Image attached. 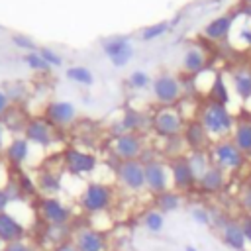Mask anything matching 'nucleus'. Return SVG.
<instances>
[{"instance_id": "obj_29", "label": "nucleus", "mask_w": 251, "mask_h": 251, "mask_svg": "<svg viewBox=\"0 0 251 251\" xmlns=\"http://www.w3.org/2000/svg\"><path fill=\"white\" fill-rule=\"evenodd\" d=\"M18 198H24V196H22L20 188L16 186V182H12L8 186H2L0 188V212H8V206Z\"/></svg>"}, {"instance_id": "obj_2", "label": "nucleus", "mask_w": 251, "mask_h": 251, "mask_svg": "<svg viewBox=\"0 0 251 251\" xmlns=\"http://www.w3.org/2000/svg\"><path fill=\"white\" fill-rule=\"evenodd\" d=\"M112 200H114V192L108 184L88 182L78 198V204L86 214H100L112 206Z\"/></svg>"}, {"instance_id": "obj_9", "label": "nucleus", "mask_w": 251, "mask_h": 251, "mask_svg": "<svg viewBox=\"0 0 251 251\" xmlns=\"http://www.w3.org/2000/svg\"><path fill=\"white\" fill-rule=\"evenodd\" d=\"M112 151L120 161H133V159L141 157L143 141L137 133H120L114 139Z\"/></svg>"}, {"instance_id": "obj_32", "label": "nucleus", "mask_w": 251, "mask_h": 251, "mask_svg": "<svg viewBox=\"0 0 251 251\" xmlns=\"http://www.w3.org/2000/svg\"><path fill=\"white\" fill-rule=\"evenodd\" d=\"M67 76H69L71 80L78 82V84H92V82H94V76H92V73H90L86 67H80V65L67 69Z\"/></svg>"}, {"instance_id": "obj_36", "label": "nucleus", "mask_w": 251, "mask_h": 251, "mask_svg": "<svg viewBox=\"0 0 251 251\" xmlns=\"http://www.w3.org/2000/svg\"><path fill=\"white\" fill-rule=\"evenodd\" d=\"M167 27H169V24H167V22L153 24V25H149V27H145V29L141 31V37H143V39H155V37H159L161 33H165V31H167Z\"/></svg>"}, {"instance_id": "obj_41", "label": "nucleus", "mask_w": 251, "mask_h": 251, "mask_svg": "<svg viewBox=\"0 0 251 251\" xmlns=\"http://www.w3.org/2000/svg\"><path fill=\"white\" fill-rule=\"evenodd\" d=\"M239 204L245 210V214H251V184H247L239 196Z\"/></svg>"}, {"instance_id": "obj_15", "label": "nucleus", "mask_w": 251, "mask_h": 251, "mask_svg": "<svg viewBox=\"0 0 251 251\" xmlns=\"http://www.w3.org/2000/svg\"><path fill=\"white\" fill-rule=\"evenodd\" d=\"M102 49L110 57L114 67H124L133 55V49H131V45H129V41L126 37H114V39L106 41L102 45Z\"/></svg>"}, {"instance_id": "obj_17", "label": "nucleus", "mask_w": 251, "mask_h": 251, "mask_svg": "<svg viewBox=\"0 0 251 251\" xmlns=\"http://www.w3.org/2000/svg\"><path fill=\"white\" fill-rule=\"evenodd\" d=\"M45 118L51 126L65 127L76 118V110L71 102H51L45 110Z\"/></svg>"}, {"instance_id": "obj_10", "label": "nucleus", "mask_w": 251, "mask_h": 251, "mask_svg": "<svg viewBox=\"0 0 251 251\" xmlns=\"http://www.w3.org/2000/svg\"><path fill=\"white\" fill-rule=\"evenodd\" d=\"M63 161H65V169L71 175H88L96 169V157L80 149H67Z\"/></svg>"}, {"instance_id": "obj_40", "label": "nucleus", "mask_w": 251, "mask_h": 251, "mask_svg": "<svg viewBox=\"0 0 251 251\" xmlns=\"http://www.w3.org/2000/svg\"><path fill=\"white\" fill-rule=\"evenodd\" d=\"M4 251H33V245L27 243L25 239H20V241H14V243H6Z\"/></svg>"}, {"instance_id": "obj_1", "label": "nucleus", "mask_w": 251, "mask_h": 251, "mask_svg": "<svg viewBox=\"0 0 251 251\" xmlns=\"http://www.w3.org/2000/svg\"><path fill=\"white\" fill-rule=\"evenodd\" d=\"M200 124L204 126L208 135H216V137H224L235 127L233 118L227 112V108L224 104H218V102H212V100L202 108Z\"/></svg>"}, {"instance_id": "obj_45", "label": "nucleus", "mask_w": 251, "mask_h": 251, "mask_svg": "<svg viewBox=\"0 0 251 251\" xmlns=\"http://www.w3.org/2000/svg\"><path fill=\"white\" fill-rule=\"evenodd\" d=\"M14 41H16L20 47H27V49H33V43H31L27 37H20V35H14Z\"/></svg>"}, {"instance_id": "obj_21", "label": "nucleus", "mask_w": 251, "mask_h": 251, "mask_svg": "<svg viewBox=\"0 0 251 251\" xmlns=\"http://www.w3.org/2000/svg\"><path fill=\"white\" fill-rule=\"evenodd\" d=\"M233 14H224V16H218L216 20H212L206 27H204V35L208 39H222L227 35L231 24H233Z\"/></svg>"}, {"instance_id": "obj_37", "label": "nucleus", "mask_w": 251, "mask_h": 251, "mask_svg": "<svg viewBox=\"0 0 251 251\" xmlns=\"http://www.w3.org/2000/svg\"><path fill=\"white\" fill-rule=\"evenodd\" d=\"M25 63L31 67V69H39V71H45L49 65L45 63V59L39 55V53H29L25 55Z\"/></svg>"}, {"instance_id": "obj_12", "label": "nucleus", "mask_w": 251, "mask_h": 251, "mask_svg": "<svg viewBox=\"0 0 251 251\" xmlns=\"http://www.w3.org/2000/svg\"><path fill=\"white\" fill-rule=\"evenodd\" d=\"M24 137L29 143L47 147L53 141V126L47 120H29L24 127Z\"/></svg>"}, {"instance_id": "obj_5", "label": "nucleus", "mask_w": 251, "mask_h": 251, "mask_svg": "<svg viewBox=\"0 0 251 251\" xmlns=\"http://www.w3.org/2000/svg\"><path fill=\"white\" fill-rule=\"evenodd\" d=\"M118 180L129 192H139L145 188V165L139 159L133 161H120L116 167Z\"/></svg>"}, {"instance_id": "obj_47", "label": "nucleus", "mask_w": 251, "mask_h": 251, "mask_svg": "<svg viewBox=\"0 0 251 251\" xmlns=\"http://www.w3.org/2000/svg\"><path fill=\"white\" fill-rule=\"evenodd\" d=\"M4 149V129H2V124H0V151Z\"/></svg>"}, {"instance_id": "obj_8", "label": "nucleus", "mask_w": 251, "mask_h": 251, "mask_svg": "<svg viewBox=\"0 0 251 251\" xmlns=\"http://www.w3.org/2000/svg\"><path fill=\"white\" fill-rule=\"evenodd\" d=\"M171 182H173V190L176 192H188L196 188V176L186 157H176L171 163Z\"/></svg>"}, {"instance_id": "obj_28", "label": "nucleus", "mask_w": 251, "mask_h": 251, "mask_svg": "<svg viewBox=\"0 0 251 251\" xmlns=\"http://www.w3.org/2000/svg\"><path fill=\"white\" fill-rule=\"evenodd\" d=\"M233 86H235V92H237L243 100L251 98V73H247V71L237 73V75L233 76Z\"/></svg>"}, {"instance_id": "obj_23", "label": "nucleus", "mask_w": 251, "mask_h": 251, "mask_svg": "<svg viewBox=\"0 0 251 251\" xmlns=\"http://www.w3.org/2000/svg\"><path fill=\"white\" fill-rule=\"evenodd\" d=\"M35 184H37V190L43 192L45 196H55L61 190V178L53 171H41L37 175Z\"/></svg>"}, {"instance_id": "obj_48", "label": "nucleus", "mask_w": 251, "mask_h": 251, "mask_svg": "<svg viewBox=\"0 0 251 251\" xmlns=\"http://www.w3.org/2000/svg\"><path fill=\"white\" fill-rule=\"evenodd\" d=\"M184 251H196V247H192V245H186V247H184Z\"/></svg>"}, {"instance_id": "obj_30", "label": "nucleus", "mask_w": 251, "mask_h": 251, "mask_svg": "<svg viewBox=\"0 0 251 251\" xmlns=\"http://www.w3.org/2000/svg\"><path fill=\"white\" fill-rule=\"evenodd\" d=\"M182 65H184V71H188V73H198V71L204 67V57H202V53H200L198 49H188L186 55H184Z\"/></svg>"}, {"instance_id": "obj_39", "label": "nucleus", "mask_w": 251, "mask_h": 251, "mask_svg": "<svg viewBox=\"0 0 251 251\" xmlns=\"http://www.w3.org/2000/svg\"><path fill=\"white\" fill-rule=\"evenodd\" d=\"M39 55L45 59L47 65H55V67L61 65V57H59L57 53H53L51 49H47V47H41V49H39Z\"/></svg>"}, {"instance_id": "obj_38", "label": "nucleus", "mask_w": 251, "mask_h": 251, "mask_svg": "<svg viewBox=\"0 0 251 251\" xmlns=\"http://www.w3.org/2000/svg\"><path fill=\"white\" fill-rule=\"evenodd\" d=\"M129 84H131L133 88H143V86L149 84V76H147L143 71H135V73L129 75Z\"/></svg>"}, {"instance_id": "obj_27", "label": "nucleus", "mask_w": 251, "mask_h": 251, "mask_svg": "<svg viewBox=\"0 0 251 251\" xmlns=\"http://www.w3.org/2000/svg\"><path fill=\"white\" fill-rule=\"evenodd\" d=\"M143 227L149 233H159L165 227V216L159 210H147L143 214Z\"/></svg>"}, {"instance_id": "obj_13", "label": "nucleus", "mask_w": 251, "mask_h": 251, "mask_svg": "<svg viewBox=\"0 0 251 251\" xmlns=\"http://www.w3.org/2000/svg\"><path fill=\"white\" fill-rule=\"evenodd\" d=\"M25 233H27L25 226L16 216H12L10 212H0V241L4 245L25 239Z\"/></svg>"}, {"instance_id": "obj_51", "label": "nucleus", "mask_w": 251, "mask_h": 251, "mask_svg": "<svg viewBox=\"0 0 251 251\" xmlns=\"http://www.w3.org/2000/svg\"><path fill=\"white\" fill-rule=\"evenodd\" d=\"M245 2H247V4H251V0H245Z\"/></svg>"}, {"instance_id": "obj_14", "label": "nucleus", "mask_w": 251, "mask_h": 251, "mask_svg": "<svg viewBox=\"0 0 251 251\" xmlns=\"http://www.w3.org/2000/svg\"><path fill=\"white\" fill-rule=\"evenodd\" d=\"M153 92H155V98L169 106L173 102H176L180 98V84L175 76H169V75H161L155 82H153Z\"/></svg>"}, {"instance_id": "obj_18", "label": "nucleus", "mask_w": 251, "mask_h": 251, "mask_svg": "<svg viewBox=\"0 0 251 251\" xmlns=\"http://www.w3.org/2000/svg\"><path fill=\"white\" fill-rule=\"evenodd\" d=\"M220 239H222V243L226 247H229L233 251H245V247H247V241H245V235H243L239 220H229L220 229Z\"/></svg>"}, {"instance_id": "obj_20", "label": "nucleus", "mask_w": 251, "mask_h": 251, "mask_svg": "<svg viewBox=\"0 0 251 251\" xmlns=\"http://www.w3.org/2000/svg\"><path fill=\"white\" fill-rule=\"evenodd\" d=\"M27 155H29V141H27L25 137H14V139L8 143V147L4 149L6 161H8L10 165H14V167L24 165L25 159H27Z\"/></svg>"}, {"instance_id": "obj_11", "label": "nucleus", "mask_w": 251, "mask_h": 251, "mask_svg": "<svg viewBox=\"0 0 251 251\" xmlns=\"http://www.w3.org/2000/svg\"><path fill=\"white\" fill-rule=\"evenodd\" d=\"M145 165V188L151 194H161L165 190H169V173L167 167L161 161H147Z\"/></svg>"}, {"instance_id": "obj_49", "label": "nucleus", "mask_w": 251, "mask_h": 251, "mask_svg": "<svg viewBox=\"0 0 251 251\" xmlns=\"http://www.w3.org/2000/svg\"><path fill=\"white\" fill-rule=\"evenodd\" d=\"M245 12H247V14H251V4H249V8H247V10H245Z\"/></svg>"}, {"instance_id": "obj_7", "label": "nucleus", "mask_w": 251, "mask_h": 251, "mask_svg": "<svg viewBox=\"0 0 251 251\" xmlns=\"http://www.w3.org/2000/svg\"><path fill=\"white\" fill-rule=\"evenodd\" d=\"M73 243L76 245L78 251H108V239L106 233L94 227H78L73 231Z\"/></svg>"}, {"instance_id": "obj_31", "label": "nucleus", "mask_w": 251, "mask_h": 251, "mask_svg": "<svg viewBox=\"0 0 251 251\" xmlns=\"http://www.w3.org/2000/svg\"><path fill=\"white\" fill-rule=\"evenodd\" d=\"M120 127H122V133H135L141 127V116L137 112H133V110H127L124 114V118H122Z\"/></svg>"}, {"instance_id": "obj_4", "label": "nucleus", "mask_w": 251, "mask_h": 251, "mask_svg": "<svg viewBox=\"0 0 251 251\" xmlns=\"http://www.w3.org/2000/svg\"><path fill=\"white\" fill-rule=\"evenodd\" d=\"M210 161H212V165H216L224 171H237L243 167L245 155L237 149V145L231 139H218L212 145Z\"/></svg>"}, {"instance_id": "obj_6", "label": "nucleus", "mask_w": 251, "mask_h": 251, "mask_svg": "<svg viewBox=\"0 0 251 251\" xmlns=\"http://www.w3.org/2000/svg\"><path fill=\"white\" fill-rule=\"evenodd\" d=\"M153 129L157 135L165 137V139H173L176 137L184 127H182V118L178 112L163 108L153 116Z\"/></svg>"}, {"instance_id": "obj_25", "label": "nucleus", "mask_w": 251, "mask_h": 251, "mask_svg": "<svg viewBox=\"0 0 251 251\" xmlns=\"http://www.w3.org/2000/svg\"><path fill=\"white\" fill-rule=\"evenodd\" d=\"M43 235H45V239H47L53 247H57V245L69 241V239L73 237V231H71L69 226H49V224H45Z\"/></svg>"}, {"instance_id": "obj_43", "label": "nucleus", "mask_w": 251, "mask_h": 251, "mask_svg": "<svg viewBox=\"0 0 251 251\" xmlns=\"http://www.w3.org/2000/svg\"><path fill=\"white\" fill-rule=\"evenodd\" d=\"M51 251H78V249H76V245L73 243V239H69V241H65V243H61V245L53 247Z\"/></svg>"}, {"instance_id": "obj_19", "label": "nucleus", "mask_w": 251, "mask_h": 251, "mask_svg": "<svg viewBox=\"0 0 251 251\" xmlns=\"http://www.w3.org/2000/svg\"><path fill=\"white\" fill-rule=\"evenodd\" d=\"M208 131L204 129V126L200 124V120H194L190 124L184 126L182 129V141L192 149V151H204L206 143H208Z\"/></svg>"}, {"instance_id": "obj_33", "label": "nucleus", "mask_w": 251, "mask_h": 251, "mask_svg": "<svg viewBox=\"0 0 251 251\" xmlns=\"http://www.w3.org/2000/svg\"><path fill=\"white\" fill-rule=\"evenodd\" d=\"M210 98H212V102H218V104H224V106H226V102L229 100L227 88H226V84H224V80H222L220 76L214 80V84H212V88H210Z\"/></svg>"}, {"instance_id": "obj_22", "label": "nucleus", "mask_w": 251, "mask_h": 251, "mask_svg": "<svg viewBox=\"0 0 251 251\" xmlns=\"http://www.w3.org/2000/svg\"><path fill=\"white\" fill-rule=\"evenodd\" d=\"M231 141L237 145V149L243 155H251V122L249 120H241L235 124Z\"/></svg>"}, {"instance_id": "obj_35", "label": "nucleus", "mask_w": 251, "mask_h": 251, "mask_svg": "<svg viewBox=\"0 0 251 251\" xmlns=\"http://www.w3.org/2000/svg\"><path fill=\"white\" fill-rule=\"evenodd\" d=\"M190 216H192V220H194L196 224H200V226H212V214H210L208 208L196 206V208L190 210Z\"/></svg>"}, {"instance_id": "obj_16", "label": "nucleus", "mask_w": 251, "mask_h": 251, "mask_svg": "<svg viewBox=\"0 0 251 251\" xmlns=\"http://www.w3.org/2000/svg\"><path fill=\"white\" fill-rule=\"evenodd\" d=\"M224 186H226V171L216 165H210L208 171L196 180V188L202 194H218Z\"/></svg>"}, {"instance_id": "obj_44", "label": "nucleus", "mask_w": 251, "mask_h": 251, "mask_svg": "<svg viewBox=\"0 0 251 251\" xmlns=\"http://www.w3.org/2000/svg\"><path fill=\"white\" fill-rule=\"evenodd\" d=\"M8 104H10V98H8V94L0 90V116H2V114L8 110Z\"/></svg>"}, {"instance_id": "obj_42", "label": "nucleus", "mask_w": 251, "mask_h": 251, "mask_svg": "<svg viewBox=\"0 0 251 251\" xmlns=\"http://www.w3.org/2000/svg\"><path fill=\"white\" fill-rule=\"evenodd\" d=\"M239 224H241V229H243V235H245L247 245H251V214L243 216V218L239 220Z\"/></svg>"}, {"instance_id": "obj_3", "label": "nucleus", "mask_w": 251, "mask_h": 251, "mask_svg": "<svg viewBox=\"0 0 251 251\" xmlns=\"http://www.w3.org/2000/svg\"><path fill=\"white\" fill-rule=\"evenodd\" d=\"M37 216L49 226H69L73 220L71 208L57 196H41L37 202Z\"/></svg>"}, {"instance_id": "obj_34", "label": "nucleus", "mask_w": 251, "mask_h": 251, "mask_svg": "<svg viewBox=\"0 0 251 251\" xmlns=\"http://www.w3.org/2000/svg\"><path fill=\"white\" fill-rule=\"evenodd\" d=\"M16 186L20 188V192H22L24 198H25V196H35V194H37V184H35L25 173H20V175H18Z\"/></svg>"}, {"instance_id": "obj_26", "label": "nucleus", "mask_w": 251, "mask_h": 251, "mask_svg": "<svg viewBox=\"0 0 251 251\" xmlns=\"http://www.w3.org/2000/svg\"><path fill=\"white\" fill-rule=\"evenodd\" d=\"M188 159V165H190V169H192V173H194V176H196V180L208 171V167L212 165V161H210V155H206L204 151H192V155L190 157H186Z\"/></svg>"}, {"instance_id": "obj_50", "label": "nucleus", "mask_w": 251, "mask_h": 251, "mask_svg": "<svg viewBox=\"0 0 251 251\" xmlns=\"http://www.w3.org/2000/svg\"><path fill=\"white\" fill-rule=\"evenodd\" d=\"M0 251H4V243L2 241H0Z\"/></svg>"}, {"instance_id": "obj_24", "label": "nucleus", "mask_w": 251, "mask_h": 251, "mask_svg": "<svg viewBox=\"0 0 251 251\" xmlns=\"http://www.w3.org/2000/svg\"><path fill=\"white\" fill-rule=\"evenodd\" d=\"M180 192H176V190H165V192H161V194H157L155 196V210H159L163 216L165 214H169V212H175V210H178L180 208Z\"/></svg>"}, {"instance_id": "obj_46", "label": "nucleus", "mask_w": 251, "mask_h": 251, "mask_svg": "<svg viewBox=\"0 0 251 251\" xmlns=\"http://www.w3.org/2000/svg\"><path fill=\"white\" fill-rule=\"evenodd\" d=\"M241 39L251 45V29H249V27H243V29H241Z\"/></svg>"}]
</instances>
